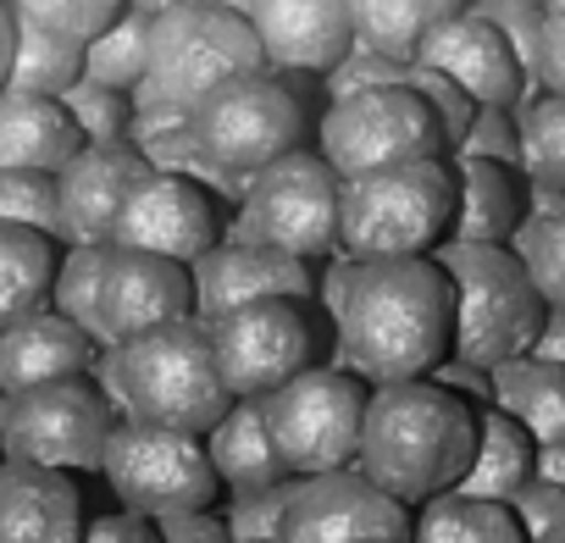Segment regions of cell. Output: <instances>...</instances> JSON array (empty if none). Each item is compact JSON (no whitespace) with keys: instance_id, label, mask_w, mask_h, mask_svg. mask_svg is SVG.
Listing matches in <instances>:
<instances>
[{"instance_id":"14","label":"cell","mask_w":565,"mask_h":543,"mask_svg":"<svg viewBox=\"0 0 565 543\" xmlns=\"http://www.w3.org/2000/svg\"><path fill=\"white\" fill-rule=\"evenodd\" d=\"M277 543H411V504L377 488L361 466L300 477Z\"/></svg>"},{"instance_id":"33","label":"cell","mask_w":565,"mask_h":543,"mask_svg":"<svg viewBox=\"0 0 565 543\" xmlns=\"http://www.w3.org/2000/svg\"><path fill=\"white\" fill-rule=\"evenodd\" d=\"M106 255H111V244H73L56 260V284H51V311L73 317L100 344H106V333H100V272H106Z\"/></svg>"},{"instance_id":"9","label":"cell","mask_w":565,"mask_h":543,"mask_svg":"<svg viewBox=\"0 0 565 543\" xmlns=\"http://www.w3.org/2000/svg\"><path fill=\"white\" fill-rule=\"evenodd\" d=\"M111 427H117V405L106 388L89 383V372L0 394V449H7V460L100 471Z\"/></svg>"},{"instance_id":"53","label":"cell","mask_w":565,"mask_h":543,"mask_svg":"<svg viewBox=\"0 0 565 543\" xmlns=\"http://www.w3.org/2000/svg\"><path fill=\"white\" fill-rule=\"evenodd\" d=\"M565 7V0H543V12H559Z\"/></svg>"},{"instance_id":"41","label":"cell","mask_w":565,"mask_h":543,"mask_svg":"<svg viewBox=\"0 0 565 543\" xmlns=\"http://www.w3.org/2000/svg\"><path fill=\"white\" fill-rule=\"evenodd\" d=\"M455 156H488V161H510L521 167V123H510V106H477L466 139L455 145Z\"/></svg>"},{"instance_id":"17","label":"cell","mask_w":565,"mask_h":543,"mask_svg":"<svg viewBox=\"0 0 565 543\" xmlns=\"http://www.w3.org/2000/svg\"><path fill=\"white\" fill-rule=\"evenodd\" d=\"M194 317V272L172 255L150 249H122L111 244L106 272H100V333L106 344L139 339L161 322Z\"/></svg>"},{"instance_id":"32","label":"cell","mask_w":565,"mask_h":543,"mask_svg":"<svg viewBox=\"0 0 565 543\" xmlns=\"http://www.w3.org/2000/svg\"><path fill=\"white\" fill-rule=\"evenodd\" d=\"M150 23H156V12L128 7L106 34H95V40L84 45V78L134 95L139 78H145V67H150Z\"/></svg>"},{"instance_id":"48","label":"cell","mask_w":565,"mask_h":543,"mask_svg":"<svg viewBox=\"0 0 565 543\" xmlns=\"http://www.w3.org/2000/svg\"><path fill=\"white\" fill-rule=\"evenodd\" d=\"M12 45H18V12L12 0H0V89H7V73H12Z\"/></svg>"},{"instance_id":"13","label":"cell","mask_w":565,"mask_h":543,"mask_svg":"<svg viewBox=\"0 0 565 543\" xmlns=\"http://www.w3.org/2000/svg\"><path fill=\"white\" fill-rule=\"evenodd\" d=\"M211 328V355L233 400H266L277 383L317 366L322 333L306 300H249Z\"/></svg>"},{"instance_id":"47","label":"cell","mask_w":565,"mask_h":543,"mask_svg":"<svg viewBox=\"0 0 565 543\" xmlns=\"http://www.w3.org/2000/svg\"><path fill=\"white\" fill-rule=\"evenodd\" d=\"M532 350L548 355V361H565V306H548V311H543V328H537Z\"/></svg>"},{"instance_id":"46","label":"cell","mask_w":565,"mask_h":543,"mask_svg":"<svg viewBox=\"0 0 565 543\" xmlns=\"http://www.w3.org/2000/svg\"><path fill=\"white\" fill-rule=\"evenodd\" d=\"M537 84L565 95V7L543 12V29H537Z\"/></svg>"},{"instance_id":"23","label":"cell","mask_w":565,"mask_h":543,"mask_svg":"<svg viewBox=\"0 0 565 543\" xmlns=\"http://www.w3.org/2000/svg\"><path fill=\"white\" fill-rule=\"evenodd\" d=\"M78 150L84 134L56 95L0 89V172H62Z\"/></svg>"},{"instance_id":"38","label":"cell","mask_w":565,"mask_h":543,"mask_svg":"<svg viewBox=\"0 0 565 543\" xmlns=\"http://www.w3.org/2000/svg\"><path fill=\"white\" fill-rule=\"evenodd\" d=\"M0 222H23V227L62 238L56 172H0Z\"/></svg>"},{"instance_id":"28","label":"cell","mask_w":565,"mask_h":543,"mask_svg":"<svg viewBox=\"0 0 565 543\" xmlns=\"http://www.w3.org/2000/svg\"><path fill=\"white\" fill-rule=\"evenodd\" d=\"M56 238L23 222H0V328L51 306L56 284Z\"/></svg>"},{"instance_id":"30","label":"cell","mask_w":565,"mask_h":543,"mask_svg":"<svg viewBox=\"0 0 565 543\" xmlns=\"http://www.w3.org/2000/svg\"><path fill=\"white\" fill-rule=\"evenodd\" d=\"M455 12H466V0H350L355 45L394 62H416L422 40Z\"/></svg>"},{"instance_id":"10","label":"cell","mask_w":565,"mask_h":543,"mask_svg":"<svg viewBox=\"0 0 565 543\" xmlns=\"http://www.w3.org/2000/svg\"><path fill=\"white\" fill-rule=\"evenodd\" d=\"M339 194L344 178L322 150H289L260 167L238 200L233 238H255L289 255H333L339 249Z\"/></svg>"},{"instance_id":"15","label":"cell","mask_w":565,"mask_h":543,"mask_svg":"<svg viewBox=\"0 0 565 543\" xmlns=\"http://www.w3.org/2000/svg\"><path fill=\"white\" fill-rule=\"evenodd\" d=\"M216 238H222L216 200H211V189L200 178H183V172H150V178H139V189L122 200V216L111 227V244L172 255L183 266H194Z\"/></svg>"},{"instance_id":"54","label":"cell","mask_w":565,"mask_h":543,"mask_svg":"<svg viewBox=\"0 0 565 543\" xmlns=\"http://www.w3.org/2000/svg\"><path fill=\"white\" fill-rule=\"evenodd\" d=\"M0 460H7V449H0Z\"/></svg>"},{"instance_id":"16","label":"cell","mask_w":565,"mask_h":543,"mask_svg":"<svg viewBox=\"0 0 565 543\" xmlns=\"http://www.w3.org/2000/svg\"><path fill=\"white\" fill-rule=\"evenodd\" d=\"M194 317L216 322L249 300H311L317 278H311V260L289 255V249H271L255 238H216L194 266Z\"/></svg>"},{"instance_id":"37","label":"cell","mask_w":565,"mask_h":543,"mask_svg":"<svg viewBox=\"0 0 565 543\" xmlns=\"http://www.w3.org/2000/svg\"><path fill=\"white\" fill-rule=\"evenodd\" d=\"M12 12L51 29V34H67V40L89 45L95 34H106L128 12V0H12Z\"/></svg>"},{"instance_id":"40","label":"cell","mask_w":565,"mask_h":543,"mask_svg":"<svg viewBox=\"0 0 565 543\" xmlns=\"http://www.w3.org/2000/svg\"><path fill=\"white\" fill-rule=\"evenodd\" d=\"M405 84H411V89H416V95L433 106V117L444 123V139H449V150H455V145L466 139L471 117H477V100H471L455 78H444L438 67H422V62H411V67H405Z\"/></svg>"},{"instance_id":"29","label":"cell","mask_w":565,"mask_h":543,"mask_svg":"<svg viewBox=\"0 0 565 543\" xmlns=\"http://www.w3.org/2000/svg\"><path fill=\"white\" fill-rule=\"evenodd\" d=\"M411 543H526V532L504 499H477L449 488L411 510Z\"/></svg>"},{"instance_id":"50","label":"cell","mask_w":565,"mask_h":543,"mask_svg":"<svg viewBox=\"0 0 565 543\" xmlns=\"http://www.w3.org/2000/svg\"><path fill=\"white\" fill-rule=\"evenodd\" d=\"M482 7H543V0H482Z\"/></svg>"},{"instance_id":"1","label":"cell","mask_w":565,"mask_h":543,"mask_svg":"<svg viewBox=\"0 0 565 543\" xmlns=\"http://www.w3.org/2000/svg\"><path fill=\"white\" fill-rule=\"evenodd\" d=\"M344 361L366 383L433 377L455 344V295L433 255L339 260L328 289Z\"/></svg>"},{"instance_id":"4","label":"cell","mask_w":565,"mask_h":543,"mask_svg":"<svg viewBox=\"0 0 565 543\" xmlns=\"http://www.w3.org/2000/svg\"><path fill=\"white\" fill-rule=\"evenodd\" d=\"M455 222V167L444 156L377 167L344 178L339 194V249L350 260L433 255Z\"/></svg>"},{"instance_id":"26","label":"cell","mask_w":565,"mask_h":543,"mask_svg":"<svg viewBox=\"0 0 565 543\" xmlns=\"http://www.w3.org/2000/svg\"><path fill=\"white\" fill-rule=\"evenodd\" d=\"M205 455H211V466H216V477H222L227 493H249V488L295 477L289 466H282L271 433H266V405L260 400H233L205 427Z\"/></svg>"},{"instance_id":"8","label":"cell","mask_w":565,"mask_h":543,"mask_svg":"<svg viewBox=\"0 0 565 543\" xmlns=\"http://www.w3.org/2000/svg\"><path fill=\"white\" fill-rule=\"evenodd\" d=\"M100 477L139 515L211 510L216 493H222V477L205 455V433L156 427V422H139V416H117L106 455H100Z\"/></svg>"},{"instance_id":"21","label":"cell","mask_w":565,"mask_h":543,"mask_svg":"<svg viewBox=\"0 0 565 543\" xmlns=\"http://www.w3.org/2000/svg\"><path fill=\"white\" fill-rule=\"evenodd\" d=\"M84 488L73 471L0 460V543H84Z\"/></svg>"},{"instance_id":"12","label":"cell","mask_w":565,"mask_h":543,"mask_svg":"<svg viewBox=\"0 0 565 543\" xmlns=\"http://www.w3.org/2000/svg\"><path fill=\"white\" fill-rule=\"evenodd\" d=\"M444 123L411 84H372L355 95H339L322 117V156L339 178H361L377 167L444 156Z\"/></svg>"},{"instance_id":"7","label":"cell","mask_w":565,"mask_h":543,"mask_svg":"<svg viewBox=\"0 0 565 543\" xmlns=\"http://www.w3.org/2000/svg\"><path fill=\"white\" fill-rule=\"evenodd\" d=\"M366 377L344 366H306L289 383H277L266 405V433L295 477L355 466L361 422H366Z\"/></svg>"},{"instance_id":"52","label":"cell","mask_w":565,"mask_h":543,"mask_svg":"<svg viewBox=\"0 0 565 543\" xmlns=\"http://www.w3.org/2000/svg\"><path fill=\"white\" fill-rule=\"evenodd\" d=\"M526 543H565V526L559 532H543V537H526Z\"/></svg>"},{"instance_id":"34","label":"cell","mask_w":565,"mask_h":543,"mask_svg":"<svg viewBox=\"0 0 565 543\" xmlns=\"http://www.w3.org/2000/svg\"><path fill=\"white\" fill-rule=\"evenodd\" d=\"M521 172L532 183L565 189V95H543L521 117Z\"/></svg>"},{"instance_id":"3","label":"cell","mask_w":565,"mask_h":543,"mask_svg":"<svg viewBox=\"0 0 565 543\" xmlns=\"http://www.w3.org/2000/svg\"><path fill=\"white\" fill-rule=\"evenodd\" d=\"M433 260L444 266L449 295H455V344L449 361L466 366H499L510 355H526L548 300L537 295L532 272L521 260L515 244H466V238H444L433 249Z\"/></svg>"},{"instance_id":"49","label":"cell","mask_w":565,"mask_h":543,"mask_svg":"<svg viewBox=\"0 0 565 543\" xmlns=\"http://www.w3.org/2000/svg\"><path fill=\"white\" fill-rule=\"evenodd\" d=\"M128 7H145V12H167V7H178V0H128Z\"/></svg>"},{"instance_id":"18","label":"cell","mask_w":565,"mask_h":543,"mask_svg":"<svg viewBox=\"0 0 565 543\" xmlns=\"http://www.w3.org/2000/svg\"><path fill=\"white\" fill-rule=\"evenodd\" d=\"M422 67H438L444 78H455L477 106H515L526 95V67L510 45V34L482 12V7H466L455 12L449 23H438L422 51H416Z\"/></svg>"},{"instance_id":"36","label":"cell","mask_w":565,"mask_h":543,"mask_svg":"<svg viewBox=\"0 0 565 543\" xmlns=\"http://www.w3.org/2000/svg\"><path fill=\"white\" fill-rule=\"evenodd\" d=\"M62 106H67V117L78 123L84 145L128 139V123H134V95H128V89H111V84L78 78V84L62 95Z\"/></svg>"},{"instance_id":"11","label":"cell","mask_w":565,"mask_h":543,"mask_svg":"<svg viewBox=\"0 0 565 543\" xmlns=\"http://www.w3.org/2000/svg\"><path fill=\"white\" fill-rule=\"evenodd\" d=\"M189 123H194V139L211 167H222L233 178H255L277 156L300 150L306 100L260 67V73H244V78H227L222 89H211L189 111Z\"/></svg>"},{"instance_id":"42","label":"cell","mask_w":565,"mask_h":543,"mask_svg":"<svg viewBox=\"0 0 565 543\" xmlns=\"http://www.w3.org/2000/svg\"><path fill=\"white\" fill-rule=\"evenodd\" d=\"M510 515L521 521V532L526 537H543V532H559L565 526V482H554V477H526L510 499Z\"/></svg>"},{"instance_id":"44","label":"cell","mask_w":565,"mask_h":543,"mask_svg":"<svg viewBox=\"0 0 565 543\" xmlns=\"http://www.w3.org/2000/svg\"><path fill=\"white\" fill-rule=\"evenodd\" d=\"M156 532H161V543H233L227 515H216V504L211 510H167V515H156Z\"/></svg>"},{"instance_id":"19","label":"cell","mask_w":565,"mask_h":543,"mask_svg":"<svg viewBox=\"0 0 565 543\" xmlns=\"http://www.w3.org/2000/svg\"><path fill=\"white\" fill-rule=\"evenodd\" d=\"M156 167L145 161V150L134 139H106V145H84L62 172H56V194H62V238L67 244H111V227L122 216V200L139 189V178H150Z\"/></svg>"},{"instance_id":"24","label":"cell","mask_w":565,"mask_h":543,"mask_svg":"<svg viewBox=\"0 0 565 543\" xmlns=\"http://www.w3.org/2000/svg\"><path fill=\"white\" fill-rule=\"evenodd\" d=\"M526 222V194L510 161L488 156H455V222L449 238L466 244H510Z\"/></svg>"},{"instance_id":"31","label":"cell","mask_w":565,"mask_h":543,"mask_svg":"<svg viewBox=\"0 0 565 543\" xmlns=\"http://www.w3.org/2000/svg\"><path fill=\"white\" fill-rule=\"evenodd\" d=\"M84 78V45L67 40V34H51L29 18H18V45H12V73H7V89H23V95H67L73 84Z\"/></svg>"},{"instance_id":"5","label":"cell","mask_w":565,"mask_h":543,"mask_svg":"<svg viewBox=\"0 0 565 543\" xmlns=\"http://www.w3.org/2000/svg\"><path fill=\"white\" fill-rule=\"evenodd\" d=\"M111 361H117L111 400L122 405V416L205 433L233 405V394L216 372V355H211V328L200 317L161 322L139 339H122V344H111Z\"/></svg>"},{"instance_id":"45","label":"cell","mask_w":565,"mask_h":543,"mask_svg":"<svg viewBox=\"0 0 565 543\" xmlns=\"http://www.w3.org/2000/svg\"><path fill=\"white\" fill-rule=\"evenodd\" d=\"M84 543H161V532H156V515H139L122 504L111 515H89Z\"/></svg>"},{"instance_id":"25","label":"cell","mask_w":565,"mask_h":543,"mask_svg":"<svg viewBox=\"0 0 565 543\" xmlns=\"http://www.w3.org/2000/svg\"><path fill=\"white\" fill-rule=\"evenodd\" d=\"M488 405L515 416L537 444H565V361L526 350L488 366Z\"/></svg>"},{"instance_id":"6","label":"cell","mask_w":565,"mask_h":543,"mask_svg":"<svg viewBox=\"0 0 565 543\" xmlns=\"http://www.w3.org/2000/svg\"><path fill=\"white\" fill-rule=\"evenodd\" d=\"M260 67H266V51L244 12L211 7V0H178L150 23V67L134 89V106L194 111L227 78H244Z\"/></svg>"},{"instance_id":"20","label":"cell","mask_w":565,"mask_h":543,"mask_svg":"<svg viewBox=\"0 0 565 543\" xmlns=\"http://www.w3.org/2000/svg\"><path fill=\"white\" fill-rule=\"evenodd\" d=\"M249 23L266 67L328 73L355 51L350 0H249Z\"/></svg>"},{"instance_id":"27","label":"cell","mask_w":565,"mask_h":543,"mask_svg":"<svg viewBox=\"0 0 565 543\" xmlns=\"http://www.w3.org/2000/svg\"><path fill=\"white\" fill-rule=\"evenodd\" d=\"M532 471H537V438L499 405H482L477 411V455L455 488L477 493V499H510Z\"/></svg>"},{"instance_id":"35","label":"cell","mask_w":565,"mask_h":543,"mask_svg":"<svg viewBox=\"0 0 565 543\" xmlns=\"http://www.w3.org/2000/svg\"><path fill=\"white\" fill-rule=\"evenodd\" d=\"M532 272V284L548 306H565V211L554 216H526L510 238Z\"/></svg>"},{"instance_id":"22","label":"cell","mask_w":565,"mask_h":543,"mask_svg":"<svg viewBox=\"0 0 565 543\" xmlns=\"http://www.w3.org/2000/svg\"><path fill=\"white\" fill-rule=\"evenodd\" d=\"M95 333H84L73 317L62 311H34L23 322L0 328V394H18L34 383H56V377H78L95 366Z\"/></svg>"},{"instance_id":"51","label":"cell","mask_w":565,"mask_h":543,"mask_svg":"<svg viewBox=\"0 0 565 543\" xmlns=\"http://www.w3.org/2000/svg\"><path fill=\"white\" fill-rule=\"evenodd\" d=\"M211 7H233V12H244V18H249V0H211Z\"/></svg>"},{"instance_id":"2","label":"cell","mask_w":565,"mask_h":543,"mask_svg":"<svg viewBox=\"0 0 565 543\" xmlns=\"http://www.w3.org/2000/svg\"><path fill=\"white\" fill-rule=\"evenodd\" d=\"M477 455V405L438 377L372 383L355 466L411 510L449 493Z\"/></svg>"},{"instance_id":"39","label":"cell","mask_w":565,"mask_h":543,"mask_svg":"<svg viewBox=\"0 0 565 543\" xmlns=\"http://www.w3.org/2000/svg\"><path fill=\"white\" fill-rule=\"evenodd\" d=\"M295 493H300V477H282V482H266V488L233 493V504L222 510L233 543H277L282 515H289V499H295Z\"/></svg>"},{"instance_id":"43","label":"cell","mask_w":565,"mask_h":543,"mask_svg":"<svg viewBox=\"0 0 565 543\" xmlns=\"http://www.w3.org/2000/svg\"><path fill=\"white\" fill-rule=\"evenodd\" d=\"M405 67L411 62H394V56H377V51L355 45L339 67H328V89L339 100V95H355V89H372V84H405Z\"/></svg>"}]
</instances>
